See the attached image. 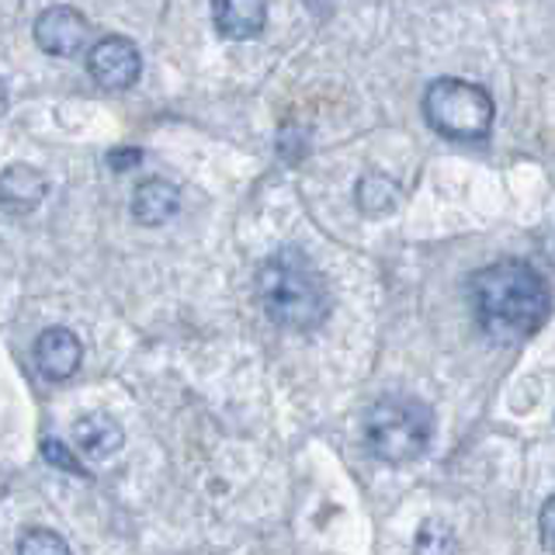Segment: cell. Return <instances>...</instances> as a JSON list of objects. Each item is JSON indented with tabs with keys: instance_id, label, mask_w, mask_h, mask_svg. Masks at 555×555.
Listing matches in <instances>:
<instances>
[{
	"instance_id": "7c38bea8",
	"label": "cell",
	"mask_w": 555,
	"mask_h": 555,
	"mask_svg": "<svg viewBox=\"0 0 555 555\" xmlns=\"http://www.w3.org/2000/svg\"><path fill=\"white\" fill-rule=\"evenodd\" d=\"M17 555H74V552L63 542V534L49 528H28L17 538Z\"/></svg>"
},
{
	"instance_id": "8992f818",
	"label": "cell",
	"mask_w": 555,
	"mask_h": 555,
	"mask_svg": "<svg viewBox=\"0 0 555 555\" xmlns=\"http://www.w3.org/2000/svg\"><path fill=\"white\" fill-rule=\"evenodd\" d=\"M87 17L74 8L66 4H56V8H46L39 17H35V42H39L42 52L49 56H80L83 46H87Z\"/></svg>"
},
{
	"instance_id": "5bb4252c",
	"label": "cell",
	"mask_w": 555,
	"mask_h": 555,
	"mask_svg": "<svg viewBox=\"0 0 555 555\" xmlns=\"http://www.w3.org/2000/svg\"><path fill=\"white\" fill-rule=\"evenodd\" d=\"M538 531H542V545L555 555V493L542 503V514H538Z\"/></svg>"
},
{
	"instance_id": "8fae6325",
	"label": "cell",
	"mask_w": 555,
	"mask_h": 555,
	"mask_svg": "<svg viewBox=\"0 0 555 555\" xmlns=\"http://www.w3.org/2000/svg\"><path fill=\"white\" fill-rule=\"evenodd\" d=\"M49 191V181L42 178L35 167H8L4 178H0V198H4L8 212H25V208H35L42 202V195Z\"/></svg>"
},
{
	"instance_id": "5b68a950",
	"label": "cell",
	"mask_w": 555,
	"mask_h": 555,
	"mask_svg": "<svg viewBox=\"0 0 555 555\" xmlns=\"http://www.w3.org/2000/svg\"><path fill=\"white\" fill-rule=\"evenodd\" d=\"M87 69L108 91H129L139 74H143V56H139V46L126 39V35H104V39L87 49Z\"/></svg>"
},
{
	"instance_id": "6da1fadb",
	"label": "cell",
	"mask_w": 555,
	"mask_h": 555,
	"mask_svg": "<svg viewBox=\"0 0 555 555\" xmlns=\"http://www.w3.org/2000/svg\"><path fill=\"white\" fill-rule=\"evenodd\" d=\"M468 306L476 326L493 344H525L552 317L548 282L528 260H496L468 278Z\"/></svg>"
},
{
	"instance_id": "4fadbf2b",
	"label": "cell",
	"mask_w": 555,
	"mask_h": 555,
	"mask_svg": "<svg viewBox=\"0 0 555 555\" xmlns=\"http://www.w3.org/2000/svg\"><path fill=\"white\" fill-rule=\"evenodd\" d=\"M42 459L52 462V468H63V473H69V476H87L80 459L60 438H42Z\"/></svg>"
},
{
	"instance_id": "52a82bcc",
	"label": "cell",
	"mask_w": 555,
	"mask_h": 555,
	"mask_svg": "<svg viewBox=\"0 0 555 555\" xmlns=\"http://www.w3.org/2000/svg\"><path fill=\"white\" fill-rule=\"evenodd\" d=\"M83 361L80 337L66 326H49L42 330V337L35 340V364L49 382H66L74 378Z\"/></svg>"
},
{
	"instance_id": "30bf717a",
	"label": "cell",
	"mask_w": 555,
	"mask_h": 555,
	"mask_svg": "<svg viewBox=\"0 0 555 555\" xmlns=\"http://www.w3.org/2000/svg\"><path fill=\"white\" fill-rule=\"evenodd\" d=\"M178 208H181V191L164 178L143 181L132 195V219L143 225H160L178 216Z\"/></svg>"
},
{
	"instance_id": "9a60e30c",
	"label": "cell",
	"mask_w": 555,
	"mask_h": 555,
	"mask_svg": "<svg viewBox=\"0 0 555 555\" xmlns=\"http://www.w3.org/2000/svg\"><path fill=\"white\" fill-rule=\"evenodd\" d=\"M139 160H143V150H135V146H126V150H112L108 153V167L112 170H132V167H139Z\"/></svg>"
},
{
	"instance_id": "277c9868",
	"label": "cell",
	"mask_w": 555,
	"mask_h": 555,
	"mask_svg": "<svg viewBox=\"0 0 555 555\" xmlns=\"http://www.w3.org/2000/svg\"><path fill=\"white\" fill-rule=\"evenodd\" d=\"M424 118L438 135L455 139V143H473V139L490 135L496 104L490 91L473 80L441 77L424 94Z\"/></svg>"
},
{
	"instance_id": "ba28073f",
	"label": "cell",
	"mask_w": 555,
	"mask_h": 555,
	"mask_svg": "<svg viewBox=\"0 0 555 555\" xmlns=\"http://www.w3.org/2000/svg\"><path fill=\"white\" fill-rule=\"evenodd\" d=\"M212 22L222 39L247 42L264 31L268 4L264 0H219V4H212Z\"/></svg>"
},
{
	"instance_id": "3957f363",
	"label": "cell",
	"mask_w": 555,
	"mask_h": 555,
	"mask_svg": "<svg viewBox=\"0 0 555 555\" xmlns=\"http://www.w3.org/2000/svg\"><path fill=\"white\" fill-rule=\"evenodd\" d=\"M434 438V413L413 396H382L364 413V441L386 465H406L421 459Z\"/></svg>"
},
{
	"instance_id": "7a4b0ae2",
	"label": "cell",
	"mask_w": 555,
	"mask_h": 555,
	"mask_svg": "<svg viewBox=\"0 0 555 555\" xmlns=\"http://www.w3.org/2000/svg\"><path fill=\"white\" fill-rule=\"evenodd\" d=\"M257 299L268 320L285 330H317L330 317V292L320 268L299 247L274 250L257 271Z\"/></svg>"
},
{
	"instance_id": "9c48e42d",
	"label": "cell",
	"mask_w": 555,
	"mask_h": 555,
	"mask_svg": "<svg viewBox=\"0 0 555 555\" xmlns=\"http://www.w3.org/2000/svg\"><path fill=\"white\" fill-rule=\"evenodd\" d=\"M74 441L87 459H108L126 444V430L112 413H83L74 421Z\"/></svg>"
}]
</instances>
